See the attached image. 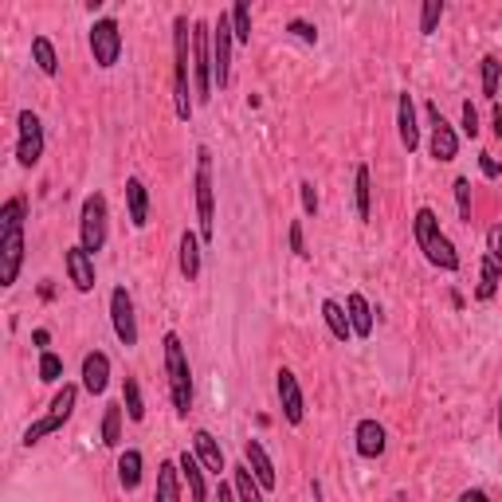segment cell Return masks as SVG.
I'll use <instances>...</instances> for the list:
<instances>
[{
    "instance_id": "cell-23",
    "label": "cell",
    "mask_w": 502,
    "mask_h": 502,
    "mask_svg": "<svg viewBox=\"0 0 502 502\" xmlns=\"http://www.w3.org/2000/svg\"><path fill=\"white\" fill-rule=\"evenodd\" d=\"M126 212H130L134 228H146L149 224V193L142 177H126Z\"/></svg>"
},
{
    "instance_id": "cell-46",
    "label": "cell",
    "mask_w": 502,
    "mask_h": 502,
    "mask_svg": "<svg viewBox=\"0 0 502 502\" xmlns=\"http://www.w3.org/2000/svg\"><path fill=\"white\" fill-rule=\"evenodd\" d=\"M32 342H35V346H40V354H44V349H47V346H52V334H47V330H35V334H32Z\"/></svg>"
},
{
    "instance_id": "cell-14",
    "label": "cell",
    "mask_w": 502,
    "mask_h": 502,
    "mask_svg": "<svg viewBox=\"0 0 502 502\" xmlns=\"http://www.w3.org/2000/svg\"><path fill=\"white\" fill-rule=\"evenodd\" d=\"M275 393H279L283 420L298 428V424L306 420V397H303V385H298L295 369H279V373H275Z\"/></svg>"
},
{
    "instance_id": "cell-22",
    "label": "cell",
    "mask_w": 502,
    "mask_h": 502,
    "mask_svg": "<svg viewBox=\"0 0 502 502\" xmlns=\"http://www.w3.org/2000/svg\"><path fill=\"white\" fill-rule=\"evenodd\" d=\"M177 467H181V479L188 483V495H193V502H208V479H205L208 471L200 467V459L193 456V451H181Z\"/></svg>"
},
{
    "instance_id": "cell-11",
    "label": "cell",
    "mask_w": 502,
    "mask_h": 502,
    "mask_svg": "<svg viewBox=\"0 0 502 502\" xmlns=\"http://www.w3.org/2000/svg\"><path fill=\"white\" fill-rule=\"evenodd\" d=\"M232 47H236V32H232V12H220L212 20V75H216V86L232 83Z\"/></svg>"
},
{
    "instance_id": "cell-15",
    "label": "cell",
    "mask_w": 502,
    "mask_h": 502,
    "mask_svg": "<svg viewBox=\"0 0 502 502\" xmlns=\"http://www.w3.org/2000/svg\"><path fill=\"white\" fill-rule=\"evenodd\" d=\"M424 115H428V126H432V142H428L432 157L436 161H456V154H459V134L451 130V122L444 118V110H439L436 103H428V106H424Z\"/></svg>"
},
{
    "instance_id": "cell-26",
    "label": "cell",
    "mask_w": 502,
    "mask_h": 502,
    "mask_svg": "<svg viewBox=\"0 0 502 502\" xmlns=\"http://www.w3.org/2000/svg\"><path fill=\"white\" fill-rule=\"evenodd\" d=\"M346 314H349V326H354V337H369L373 334V306H369V298L354 291L346 298Z\"/></svg>"
},
{
    "instance_id": "cell-34",
    "label": "cell",
    "mask_w": 502,
    "mask_h": 502,
    "mask_svg": "<svg viewBox=\"0 0 502 502\" xmlns=\"http://www.w3.org/2000/svg\"><path fill=\"white\" fill-rule=\"evenodd\" d=\"M479 75H483V98H498V83H502V63H498V55H483V63H479Z\"/></svg>"
},
{
    "instance_id": "cell-7",
    "label": "cell",
    "mask_w": 502,
    "mask_h": 502,
    "mask_svg": "<svg viewBox=\"0 0 502 502\" xmlns=\"http://www.w3.org/2000/svg\"><path fill=\"white\" fill-rule=\"evenodd\" d=\"M193 188H196V224H200V240H212V216H216V185H212V154L208 146L196 149V177H193Z\"/></svg>"
},
{
    "instance_id": "cell-6",
    "label": "cell",
    "mask_w": 502,
    "mask_h": 502,
    "mask_svg": "<svg viewBox=\"0 0 502 502\" xmlns=\"http://www.w3.org/2000/svg\"><path fill=\"white\" fill-rule=\"evenodd\" d=\"M193 91L196 103H208L216 91V75H212V24L193 20Z\"/></svg>"
},
{
    "instance_id": "cell-21",
    "label": "cell",
    "mask_w": 502,
    "mask_h": 502,
    "mask_svg": "<svg viewBox=\"0 0 502 502\" xmlns=\"http://www.w3.org/2000/svg\"><path fill=\"white\" fill-rule=\"evenodd\" d=\"M244 463L251 467V475L259 479V487L263 491H275V463H271V456H267V447L259 444V439H244Z\"/></svg>"
},
{
    "instance_id": "cell-43",
    "label": "cell",
    "mask_w": 502,
    "mask_h": 502,
    "mask_svg": "<svg viewBox=\"0 0 502 502\" xmlns=\"http://www.w3.org/2000/svg\"><path fill=\"white\" fill-rule=\"evenodd\" d=\"M479 169H483V177H487V181H498V177H502V166H498V161H495L491 154H479Z\"/></svg>"
},
{
    "instance_id": "cell-4",
    "label": "cell",
    "mask_w": 502,
    "mask_h": 502,
    "mask_svg": "<svg viewBox=\"0 0 502 502\" xmlns=\"http://www.w3.org/2000/svg\"><path fill=\"white\" fill-rule=\"evenodd\" d=\"M161 349H166V373H169V397H173V412L188 417L193 412V366H188V354L181 346L177 334L161 337Z\"/></svg>"
},
{
    "instance_id": "cell-25",
    "label": "cell",
    "mask_w": 502,
    "mask_h": 502,
    "mask_svg": "<svg viewBox=\"0 0 502 502\" xmlns=\"http://www.w3.org/2000/svg\"><path fill=\"white\" fill-rule=\"evenodd\" d=\"M142 467H146V459L137 447H126L118 456V483H122L126 495H134L137 487H142Z\"/></svg>"
},
{
    "instance_id": "cell-24",
    "label": "cell",
    "mask_w": 502,
    "mask_h": 502,
    "mask_svg": "<svg viewBox=\"0 0 502 502\" xmlns=\"http://www.w3.org/2000/svg\"><path fill=\"white\" fill-rule=\"evenodd\" d=\"M200 232H181V244H177V267L188 283L200 279Z\"/></svg>"
},
{
    "instance_id": "cell-39",
    "label": "cell",
    "mask_w": 502,
    "mask_h": 502,
    "mask_svg": "<svg viewBox=\"0 0 502 502\" xmlns=\"http://www.w3.org/2000/svg\"><path fill=\"white\" fill-rule=\"evenodd\" d=\"M286 32H291L295 35V40H303V44H318V28H314V24L310 20H303V16H295L291 24H286Z\"/></svg>"
},
{
    "instance_id": "cell-12",
    "label": "cell",
    "mask_w": 502,
    "mask_h": 502,
    "mask_svg": "<svg viewBox=\"0 0 502 502\" xmlns=\"http://www.w3.org/2000/svg\"><path fill=\"white\" fill-rule=\"evenodd\" d=\"M498 279H502V224H491V232H487V251H483V275H479V286H475V298H479V303H491L495 291H498Z\"/></svg>"
},
{
    "instance_id": "cell-40",
    "label": "cell",
    "mask_w": 502,
    "mask_h": 502,
    "mask_svg": "<svg viewBox=\"0 0 502 502\" xmlns=\"http://www.w3.org/2000/svg\"><path fill=\"white\" fill-rule=\"evenodd\" d=\"M298 196H303V212H306V216H318V188H314V181L298 185Z\"/></svg>"
},
{
    "instance_id": "cell-3",
    "label": "cell",
    "mask_w": 502,
    "mask_h": 502,
    "mask_svg": "<svg viewBox=\"0 0 502 502\" xmlns=\"http://www.w3.org/2000/svg\"><path fill=\"white\" fill-rule=\"evenodd\" d=\"M412 240H417L424 259H428L436 271H459V251L447 240V232L439 228V216L428 205L417 208V216H412Z\"/></svg>"
},
{
    "instance_id": "cell-8",
    "label": "cell",
    "mask_w": 502,
    "mask_h": 502,
    "mask_svg": "<svg viewBox=\"0 0 502 502\" xmlns=\"http://www.w3.org/2000/svg\"><path fill=\"white\" fill-rule=\"evenodd\" d=\"M106 216H110V208H106L103 193H91L83 200V208H79V244L91 251V256H98V251L106 247Z\"/></svg>"
},
{
    "instance_id": "cell-38",
    "label": "cell",
    "mask_w": 502,
    "mask_h": 502,
    "mask_svg": "<svg viewBox=\"0 0 502 502\" xmlns=\"http://www.w3.org/2000/svg\"><path fill=\"white\" fill-rule=\"evenodd\" d=\"M456 208H459V220H471V181L467 177H456Z\"/></svg>"
},
{
    "instance_id": "cell-32",
    "label": "cell",
    "mask_w": 502,
    "mask_h": 502,
    "mask_svg": "<svg viewBox=\"0 0 502 502\" xmlns=\"http://www.w3.org/2000/svg\"><path fill=\"white\" fill-rule=\"evenodd\" d=\"M122 405H126V420H134V424L146 420V400H142V385H137V376H126V381H122Z\"/></svg>"
},
{
    "instance_id": "cell-42",
    "label": "cell",
    "mask_w": 502,
    "mask_h": 502,
    "mask_svg": "<svg viewBox=\"0 0 502 502\" xmlns=\"http://www.w3.org/2000/svg\"><path fill=\"white\" fill-rule=\"evenodd\" d=\"M463 134H467V137H479V110H475L471 98L463 103Z\"/></svg>"
},
{
    "instance_id": "cell-41",
    "label": "cell",
    "mask_w": 502,
    "mask_h": 502,
    "mask_svg": "<svg viewBox=\"0 0 502 502\" xmlns=\"http://www.w3.org/2000/svg\"><path fill=\"white\" fill-rule=\"evenodd\" d=\"M286 240H291V251H295L298 259L310 256V251H306V236H303V224H298V220H291V232H286Z\"/></svg>"
},
{
    "instance_id": "cell-28",
    "label": "cell",
    "mask_w": 502,
    "mask_h": 502,
    "mask_svg": "<svg viewBox=\"0 0 502 502\" xmlns=\"http://www.w3.org/2000/svg\"><path fill=\"white\" fill-rule=\"evenodd\" d=\"M322 322H326V330H330L337 342H354V326H349V314H346L342 303L326 298V303H322Z\"/></svg>"
},
{
    "instance_id": "cell-44",
    "label": "cell",
    "mask_w": 502,
    "mask_h": 502,
    "mask_svg": "<svg viewBox=\"0 0 502 502\" xmlns=\"http://www.w3.org/2000/svg\"><path fill=\"white\" fill-rule=\"evenodd\" d=\"M459 502H491V495L479 491V487H471V491H463V495H459Z\"/></svg>"
},
{
    "instance_id": "cell-20",
    "label": "cell",
    "mask_w": 502,
    "mask_h": 502,
    "mask_svg": "<svg viewBox=\"0 0 502 502\" xmlns=\"http://www.w3.org/2000/svg\"><path fill=\"white\" fill-rule=\"evenodd\" d=\"M83 388L91 397H103L106 385H110V357L103 354V349H91V354L83 357Z\"/></svg>"
},
{
    "instance_id": "cell-13",
    "label": "cell",
    "mask_w": 502,
    "mask_h": 502,
    "mask_svg": "<svg viewBox=\"0 0 502 502\" xmlns=\"http://www.w3.org/2000/svg\"><path fill=\"white\" fill-rule=\"evenodd\" d=\"M110 326H115V337L134 349L137 346V314H134V295L126 291V286L118 283L115 291H110Z\"/></svg>"
},
{
    "instance_id": "cell-1",
    "label": "cell",
    "mask_w": 502,
    "mask_h": 502,
    "mask_svg": "<svg viewBox=\"0 0 502 502\" xmlns=\"http://www.w3.org/2000/svg\"><path fill=\"white\" fill-rule=\"evenodd\" d=\"M173 106L177 118L188 122L196 110V91H193V24L188 16L173 20Z\"/></svg>"
},
{
    "instance_id": "cell-18",
    "label": "cell",
    "mask_w": 502,
    "mask_h": 502,
    "mask_svg": "<svg viewBox=\"0 0 502 502\" xmlns=\"http://www.w3.org/2000/svg\"><path fill=\"white\" fill-rule=\"evenodd\" d=\"M397 137L400 146L408 149V154H417L420 149V126H417V103H412L408 91L397 95Z\"/></svg>"
},
{
    "instance_id": "cell-9",
    "label": "cell",
    "mask_w": 502,
    "mask_h": 502,
    "mask_svg": "<svg viewBox=\"0 0 502 502\" xmlns=\"http://www.w3.org/2000/svg\"><path fill=\"white\" fill-rule=\"evenodd\" d=\"M86 47H91V55H95V63L103 71L118 67V59H122V28H118V20L115 16L95 20L91 32H86Z\"/></svg>"
},
{
    "instance_id": "cell-33",
    "label": "cell",
    "mask_w": 502,
    "mask_h": 502,
    "mask_svg": "<svg viewBox=\"0 0 502 502\" xmlns=\"http://www.w3.org/2000/svg\"><path fill=\"white\" fill-rule=\"evenodd\" d=\"M122 420H126V405H106V412H103V444L106 447H122Z\"/></svg>"
},
{
    "instance_id": "cell-17",
    "label": "cell",
    "mask_w": 502,
    "mask_h": 502,
    "mask_svg": "<svg viewBox=\"0 0 502 502\" xmlns=\"http://www.w3.org/2000/svg\"><path fill=\"white\" fill-rule=\"evenodd\" d=\"M193 456L200 459V467H205L208 475H216V479H220L224 471H232V467H228V459H224L220 439L212 436L208 428H196V432H193Z\"/></svg>"
},
{
    "instance_id": "cell-19",
    "label": "cell",
    "mask_w": 502,
    "mask_h": 502,
    "mask_svg": "<svg viewBox=\"0 0 502 502\" xmlns=\"http://www.w3.org/2000/svg\"><path fill=\"white\" fill-rule=\"evenodd\" d=\"M354 447H357V456H361V459H381V456H385V447H388V432H385V424H376V420H361L357 428H354Z\"/></svg>"
},
{
    "instance_id": "cell-48",
    "label": "cell",
    "mask_w": 502,
    "mask_h": 502,
    "mask_svg": "<svg viewBox=\"0 0 502 502\" xmlns=\"http://www.w3.org/2000/svg\"><path fill=\"white\" fill-rule=\"evenodd\" d=\"M498 439H502V397H498Z\"/></svg>"
},
{
    "instance_id": "cell-30",
    "label": "cell",
    "mask_w": 502,
    "mask_h": 502,
    "mask_svg": "<svg viewBox=\"0 0 502 502\" xmlns=\"http://www.w3.org/2000/svg\"><path fill=\"white\" fill-rule=\"evenodd\" d=\"M32 63L47 75V79L59 75V52H55V44L47 40V35H32Z\"/></svg>"
},
{
    "instance_id": "cell-35",
    "label": "cell",
    "mask_w": 502,
    "mask_h": 502,
    "mask_svg": "<svg viewBox=\"0 0 502 502\" xmlns=\"http://www.w3.org/2000/svg\"><path fill=\"white\" fill-rule=\"evenodd\" d=\"M232 32H236V44H251V8H247V0L232 5Z\"/></svg>"
},
{
    "instance_id": "cell-27",
    "label": "cell",
    "mask_w": 502,
    "mask_h": 502,
    "mask_svg": "<svg viewBox=\"0 0 502 502\" xmlns=\"http://www.w3.org/2000/svg\"><path fill=\"white\" fill-rule=\"evenodd\" d=\"M154 502H181V467L177 459H166L157 467V495Z\"/></svg>"
},
{
    "instance_id": "cell-29",
    "label": "cell",
    "mask_w": 502,
    "mask_h": 502,
    "mask_svg": "<svg viewBox=\"0 0 502 502\" xmlns=\"http://www.w3.org/2000/svg\"><path fill=\"white\" fill-rule=\"evenodd\" d=\"M354 200H357V220L369 224V216H373V177H369V166H357V173H354Z\"/></svg>"
},
{
    "instance_id": "cell-16",
    "label": "cell",
    "mask_w": 502,
    "mask_h": 502,
    "mask_svg": "<svg viewBox=\"0 0 502 502\" xmlns=\"http://www.w3.org/2000/svg\"><path fill=\"white\" fill-rule=\"evenodd\" d=\"M63 267H67V279L79 295H91L95 291V256L86 251L83 244H75L63 251Z\"/></svg>"
},
{
    "instance_id": "cell-36",
    "label": "cell",
    "mask_w": 502,
    "mask_h": 502,
    "mask_svg": "<svg viewBox=\"0 0 502 502\" xmlns=\"http://www.w3.org/2000/svg\"><path fill=\"white\" fill-rule=\"evenodd\" d=\"M444 20V0H424L420 5V35H432Z\"/></svg>"
},
{
    "instance_id": "cell-47",
    "label": "cell",
    "mask_w": 502,
    "mask_h": 502,
    "mask_svg": "<svg viewBox=\"0 0 502 502\" xmlns=\"http://www.w3.org/2000/svg\"><path fill=\"white\" fill-rule=\"evenodd\" d=\"M495 137L502 142V106H495Z\"/></svg>"
},
{
    "instance_id": "cell-45",
    "label": "cell",
    "mask_w": 502,
    "mask_h": 502,
    "mask_svg": "<svg viewBox=\"0 0 502 502\" xmlns=\"http://www.w3.org/2000/svg\"><path fill=\"white\" fill-rule=\"evenodd\" d=\"M216 502H240V498H236V487H232V483H220Z\"/></svg>"
},
{
    "instance_id": "cell-37",
    "label": "cell",
    "mask_w": 502,
    "mask_h": 502,
    "mask_svg": "<svg viewBox=\"0 0 502 502\" xmlns=\"http://www.w3.org/2000/svg\"><path fill=\"white\" fill-rule=\"evenodd\" d=\"M40 381L44 385H59L63 381V357L52 354V349H44V354H40Z\"/></svg>"
},
{
    "instance_id": "cell-10",
    "label": "cell",
    "mask_w": 502,
    "mask_h": 502,
    "mask_svg": "<svg viewBox=\"0 0 502 502\" xmlns=\"http://www.w3.org/2000/svg\"><path fill=\"white\" fill-rule=\"evenodd\" d=\"M44 157V122L35 110H20L16 115V166L35 169Z\"/></svg>"
},
{
    "instance_id": "cell-5",
    "label": "cell",
    "mask_w": 502,
    "mask_h": 502,
    "mask_svg": "<svg viewBox=\"0 0 502 502\" xmlns=\"http://www.w3.org/2000/svg\"><path fill=\"white\" fill-rule=\"evenodd\" d=\"M75 400H79V385L63 381V388H59L55 400H52V408H47V417H40L35 424H28V428H24V439H20V444H24V447H35L40 439L63 432V424L75 417Z\"/></svg>"
},
{
    "instance_id": "cell-31",
    "label": "cell",
    "mask_w": 502,
    "mask_h": 502,
    "mask_svg": "<svg viewBox=\"0 0 502 502\" xmlns=\"http://www.w3.org/2000/svg\"><path fill=\"white\" fill-rule=\"evenodd\" d=\"M232 487H236V498L240 502H263V487L256 475H251L247 463H236L232 467Z\"/></svg>"
},
{
    "instance_id": "cell-2",
    "label": "cell",
    "mask_w": 502,
    "mask_h": 502,
    "mask_svg": "<svg viewBox=\"0 0 502 502\" xmlns=\"http://www.w3.org/2000/svg\"><path fill=\"white\" fill-rule=\"evenodd\" d=\"M24 216H28V200L12 196L0 208V286H12L24 267Z\"/></svg>"
}]
</instances>
